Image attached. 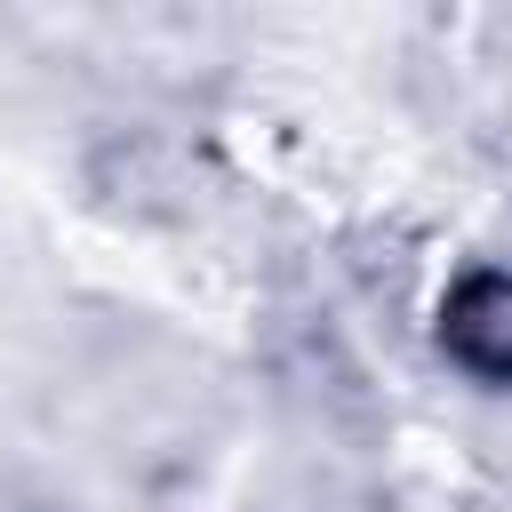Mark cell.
<instances>
[{
  "label": "cell",
  "mask_w": 512,
  "mask_h": 512,
  "mask_svg": "<svg viewBox=\"0 0 512 512\" xmlns=\"http://www.w3.org/2000/svg\"><path fill=\"white\" fill-rule=\"evenodd\" d=\"M448 328V352L464 360V368H480V376H512V280H496V272H480V280H464L456 296H448V312H440Z\"/></svg>",
  "instance_id": "1"
}]
</instances>
